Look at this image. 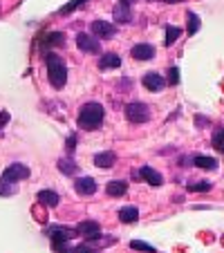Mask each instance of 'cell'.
I'll return each mask as SVG.
<instances>
[{"mask_svg": "<svg viewBox=\"0 0 224 253\" xmlns=\"http://www.w3.org/2000/svg\"><path fill=\"white\" fill-rule=\"evenodd\" d=\"M103 117H105V110L103 105L96 103V101H88V103L81 105L79 110V128L83 130H99L101 124H103Z\"/></svg>", "mask_w": 224, "mask_h": 253, "instance_id": "obj_1", "label": "cell"}, {"mask_svg": "<svg viewBox=\"0 0 224 253\" xmlns=\"http://www.w3.org/2000/svg\"><path fill=\"white\" fill-rule=\"evenodd\" d=\"M45 65H47V79H49V85L54 90H61L63 85L67 83V65L58 54L47 52L45 54Z\"/></svg>", "mask_w": 224, "mask_h": 253, "instance_id": "obj_2", "label": "cell"}, {"mask_svg": "<svg viewBox=\"0 0 224 253\" xmlns=\"http://www.w3.org/2000/svg\"><path fill=\"white\" fill-rule=\"evenodd\" d=\"M29 177V168L25 164H9L5 168V172L0 175V195H11L16 191L14 184L20 182V179H27Z\"/></svg>", "mask_w": 224, "mask_h": 253, "instance_id": "obj_3", "label": "cell"}, {"mask_svg": "<svg viewBox=\"0 0 224 253\" xmlns=\"http://www.w3.org/2000/svg\"><path fill=\"white\" fill-rule=\"evenodd\" d=\"M126 119L130 124H146L150 119V108L146 103H139V101H133V103L126 105Z\"/></svg>", "mask_w": 224, "mask_h": 253, "instance_id": "obj_4", "label": "cell"}, {"mask_svg": "<svg viewBox=\"0 0 224 253\" xmlns=\"http://www.w3.org/2000/svg\"><path fill=\"white\" fill-rule=\"evenodd\" d=\"M45 235H47L49 240H52V244H65L70 242L72 238H77L79 231L77 229H70V226H49V229H45Z\"/></svg>", "mask_w": 224, "mask_h": 253, "instance_id": "obj_5", "label": "cell"}, {"mask_svg": "<svg viewBox=\"0 0 224 253\" xmlns=\"http://www.w3.org/2000/svg\"><path fill=\"white\" fill-rule=\"evenodd\" d=\"M77 45H79V49H81V52H86V54L101 52L99 39H96V36H90V34H86V32L77 34Z\"/></svg>", "mask_w": 224, "mask_h": 253, "instance_id": "obj_6", "label": "cell"}, {"mask_svg": "<svg viewBox=\"0 0 224 253\" xmlns=\"http://www.w3.org/2000/svg\"><path fill=\"white\" fill-rule=\"evenodd\" d=\"M141 83L148 92H162L164 85H166V79H164L159 72H146L143 79H141Z\"/></svg>", "mask_w": 224, "mask_h": 253, "instance_id": "obj_7", "label": "cell"}, {"mask_svg": "<svg viewBox=\"0 0 224 253\" xmlns=\"http://www.w3.org/2000/svg\"><path fill=\"white\" fill-rule=\"evenodd\" d=\"M117 34V27L112 23H108V20H94L92 23V36H96V39H112Z\"/></svg>", "mask_w": 224, "mask_h": 253, "instance_id": "obj_8", "label": "cell"}, {"mask_svg": "<svg viewBox=\"0 0 224 253\" xmlns=\"http://www.w3.org/2000/svg\"><path fill=\"white\" fill-rule=\"evenodd\" d=\"M77 231H79V235L86 238V240H99L101 238V226L96 224V222H92V220L81 222V224L77 226Z\"/></svg>", "mask_w": 224, "mask_h": 253, "instance_id": "obj_9", "label": "cell"}, {"mask_svg": "<svg viewBox=\"0 0 224 253\" xmlns=\"http://www.w3.org/2000/svg\"><path fill=\"white\" fill-rule=\"evenodd\" d=\"M130 56L134 61H150V58H155V47L150 43H139L130 49Z\"/></svg>", "mask_w": 224, "mask_h": 253, "instance_id": "obj_10", "label": "cell"}, {"mask_svg": "<svg viewBox=\"0 0 224 253\" xmlns=\"http://www.w3.org/2000/svg\"><path fill=\"white\" fill-rule=\"evenodd\" d=\"M65 45V34L63 32H49L43 36V41H41V49L45 47H63Z\"/></svg>", "mask_w": 224, "mask_h": 253, "instance_id": "obj_11", "label": "cell"}, {"mask_svg": "<svg viewBox=\"0 0 224 253\" xmlns=\"http://www.w3.org/2000/svg\"><path fill=\"white\" fill-rule=\"evenodd\" d=\"M74 188H77L79 195H94L96 193V182L92 177H79L74 182Z\"/></svg>", "mask_w": 224, "mask_h": 253, "instance_id": "obj_12", "label": "cell"}, {"mask_svg": "<svg viewBox=\"0 0 224 253\" xmlns=\"http://www.w3.org/2000/svg\"><path fill=\"white\" fill-rule=\"evenodd\" d=\"M139 175H141L143 182H148L150 186H162V184H164L162 172H157L155 168H150V166H143L141 170H139Z\"/></svg>", "mask_w": 224, "mask_h": 253, "instance_id": "obj_13", "label": "cell"}, {"mask_svg": "<svg viewBox=\"0 0 224 253\" xmlns=\"http://www.w3.org/2000/svg\"><path fill=\"white\" fill-rule=\"evenodd\" d=\"M126 191H128V182H124V179H112L105 186V193L110 197H121V195H126Z\"/></svg>", "mask_w": 224, "mask_h": 253, "instance_id": "obj_14", "label": "cell"}, {"mask_svg": "<svg viewBox=\"0 0 224 253\" xmlns=\"http://www.w3.org/2000/svg\"><path fill=\"white\" fill-rule=\"evenodd\" d=\"M117 162V155L112 150H103V153H96L94 155V164L99 168H112Z\"/></svg>", "mask_w": 224, "mask_h": 253, "instance_id": "obj_15", "label": "cell"}, {"mask_svg": "<svg viewBox=\"0 0 224 253\" xmlns=\"http://www.w3.org/2000/svg\"><path fill=\"white\" fill-rule=\"evenodd\" d=\"M119 65H121V56H117V54H112V52L103 54V56L99 58L101 70H115V67H119Z\"/></svg>", "mask_w": 224, "mask_h": 253, "instance_id": "obj_16", "label": "cell"}, {"mask_svg": "<svg viewBox=\"0 0 224 253\" xmlns=\"http://www.w3.org/2000/svg\"><path fill=\"white\" fill-rule=\"evenodd\" d=\"M36 200L41 202L43 206H47V209H54V206H58V193H54V191H41L39 195H36Z\"/></svg>", "mask_w": 224, "mask_h": 253, "instance_id": "obj_17", "label": "cell"}, {"mask_svg": "<svg viewBox=\"0 0 224 253\" xmlns=\"http://www.w3.org/2000/svg\"><path fill=\"white\" fill-rule=\"evenodd\" d=\"M119 220L124 222V224H133V222L139 220V209L137 206H124V209L119 211Z\"/></svg>", "mask_w": 224, "mask_h": 253, "instance_id": "obj_18", "label": "cell"}, {"mask_svg": "<svg viewBox=\"0 0 224 253\" xmlns=\"http://www.w3.org/2000/svg\"><path fill=\"white\" fill-rule=\"evenodd\" d=\"M115 20H117V23H130V20H133L130 5H124V2H119V5L115 7Z\"/></svg>", "mask_w": 224, "mask_h": 253, "instance_id": "obj_19", "label": "cell"}, {"mask_svg": "<svg viewBox=\"0 0 224 253\" xmlns=\"http://www.w3.org/2000/svg\"><path fill=\"white\" fill-rule=\"evenodd\" d=\"M193 164H195L197 168H204V170H215V168H218V162H215L213 157H206V155H197V157L193 159Z\"/></svg>", "mask_w": 224, "mask_h": 253, "instance_id": "obj_20", "label": "cell"}, {"mask_svg": "<svg viewBox=\"0 0 224 253\" xmlns=\"http://www.w3.org/2000/svg\"><path fill=\"white\" fill-rule=\"evenodd\" d=\"M211 143H213V148L218 150V153L224 155V128L215 130V132H213V139H211Z\"/></svg>", "mask_w": 224, "mask_h": 253, "instance_id": "obj_21", "label": "cell"}, {"mask_svg": "<svg viewBox=\"0 0 224 253\" xmlns=\"http://www.w3.org/2000/svg\"><path fill=\"white\" fill-rule=\"evenodd\" d=\"M179 36H181V29L179 27H175V25H166V45H168V47H171V45L175 43Z\"/></svg>", "mask_w": 224, "mask_h": 253, "instance_id": "obj_22", "label": "cell"}, {"mask_svg": "<svg viewBox=\"0 0 224 253\" xmlns=\"http://www.w3.org/2000/svg\"><path fill=\"white\" fill-rule=\"evenodd\" d=\"M130 249H134V251H143V253H157V249H155L153 244L141 242V240H133V242H130Z\"/></svg>", "mask_w": 224, "mask_h": 253, "instance_id": "obj_23", "label": "cell"}, {"mask_svg": "<svg viewBox=\"0 0 224 253\" xmlns=\"http://www.w3.org/2000/svg\"><path fill=\"white\" fill-rule=\"evenodd\" d=\"M211 188H213L211 182H191L188 184V191L191 193H209Z\"/></svg>", "mask_w": 224, "mask_h": 253, "instance_id": "obj_24", "label": "cell"}, {"mask_svg": "<svg viewBox=\"0 0 224 253\" xmlns=\"http://www.w3.org/2000/svg\"><path fill=\"white\" fill-rule=\"evenodd\" d=\"M186 18H188V34H195L197 29H200V18H197V14H193V11H186Z\"/></svg>", "mask_w": 224, "mask_h": 253, "instance_id": "obj_25", "label": "cell"}, {"mask_svg": "<svg viewBox=\"0 0 224 253\" xmlns=\"http://www.w3.org/2000/svg\"><path fill=\"white\" fill-rule=\"evenodd\" d=\"M58 168H61V172H65V175H77L79 172V168L74 166V164H70L67 159H61V162H58Z\"/></svg>", "mask_w": 224, "mask_h": 253, "instance_id": "obj_26", "label": "cell"}, {"mask_svg": "<svg viewBox=\"0 0 224 253\" xmlns=\"http://www.w3.org/2000/svg\"><path fill=\"white\" fill-rule=\"evenodd\" d=\"M83 2H86V0H70V2H67V5H63V7H61V14L65 16V14H70V11L79 9V7H81Z\"/></svg>", "mask_w": 224, "mask_h": 253, "instance_id": "obj_27", "label": "cell"}, {"mask_svg": "<svg viewBox=\"0 0 224 253\" xmlns=\"http://www.w3.org/2000/svg\"><path fill=\"white\" fill-rule=\"evenodd\" d=\"M168 83H171V85H177V83H179V70H177V67H171V70H168Z\"/></svg>", "mask_w": 224, "mask_h": 253, "instance_id": "obj_28", "label": "cell"}, {"mask_svg": "<svg viewBox=\"0 0 224 253\" xmlns=\"http://www.w3.org/2000/svg\"><path fill=\"white\" fill-rule=\"evenodd\" d=\"M74 143H77V137H74V134H72V137H67V150H70V153H74V148H77Z\"/></svg>", "mask_w": 224, "mask_h": 253, "instance_id": "obj_29", "label": "cell"}, {"mask_svg": "<svg viewBox=\"0 0 224 253\" xmlns=\"http://www.w3.org/2000/svg\"><path fill=\"white\" fill-rule=\"evenodd\" d=\"M7 121H9V112H0V130L5 128Z\"/></svg>", "mask_w": 224, "mask_h": 253, "instance_id": "obj_30", "label": "cell"}, {"mask_svg": "<svg viewBox=\"0 0 224 253\" xmlns=\"http://www.w3.org/2000/svg\"><path fill=\"white\" fill-rule=\"evenodd\" d=\"M124 5H133V2H137V0H121Z\"/></svg>", "mask_w": 224, "mask_h": 253, "instance_id": "obj_31", "label": "cell"}, {"mask_svg": "<svg viewBox=\"0 0 224 253\" xmlns=\"http://www.w3.org/2000/svg\"><path fill=\"white\" fill-rule=\"evenodd\" d=\"M164 2H171V5H173V2H179V0H164Z\"/></svg>", "mask_w": 224, "mask_h": 253, "instance_id": "obj_32", "label": "cell"}]
</instances>
